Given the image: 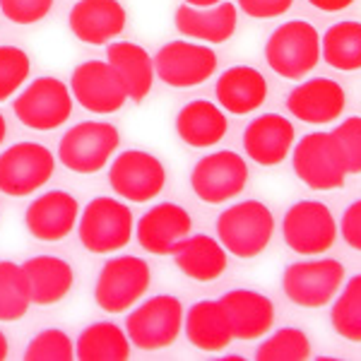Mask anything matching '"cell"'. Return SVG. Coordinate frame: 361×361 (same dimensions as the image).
<instances>
[{
	"label": "cell",
	"mask_w": 361,
	"mask_h": 361,
	"mask_svg": "<svg viewBox=\"0 0 361 361\" xmlns=\"http://www.w3.org/2000/svg\"><path fill=\"white\" fill-rule=\"evenodd\" d=\"M265 61L279 78L301 80L320 63V34L311 22L289 20L270 34Z\"/></svg>",
	"instance_id": "cell-1"
},
{
	"label": "cell",
	"mask_w": 361,
	"mask_h": 361,
	"mask_svg": "<svg viewBox=\"0 0 361 361\" xmlns=\"http://www.w3.org/2000/svg\"><path fill=\"white\" fill-rule=\"evenodd\" d=\"M275 234V217L263 202L241 200L217 217V236L226 253L236 258H255Z\"/></svg>",
	"instance_id": "cell-2"
},
{
	"label": "cell",
	"mask_w": 361,
	"mask_h": 361,
	"mask_svg": "<svg viewBox=\"0 0 361 361\" xmlns=\"http://www.w3.org/2000/svg\"><path fill=\"white\" fill-rule=\"evenodd\" d=\"M133 209L111 195L92 197L78 219V236L90 253H114L133 238Z\"/></svg>",
	"instance_id": "cell-3"
},
{
	"label": "cell",
	"mask_w": 361,
	"mask_h": 361,
	"mask_svg": "<svg viewBox=\"0 0 361 361\" xmlns=\"http://www.w3.org/2000/svg\"><path fill=\"white\" fill-rule=\"evenodd\" d=\"M183 304L173 294H157L133 308L126 318V333L130 345L142 352L166 349L178 340L183 328Z\"/></svg>",
	"instance_id": "cell-4"
},
{
	"label": "cell",
	"mask_w": 361,
	"mask_h": 361,
	"mask_svg": "<svg viewBox=\"0 0 361 361\" xmlns=\"http://www.w3.org/2000/svg\"><path fill=\"white\" fill-rule=\"evenodd\" d=\"M121 145L118 128L109 121H82L58 142V159L75 173H97L109 164Z\"/></svg>",
	"instance_id": "cell-5"
},
{
	"label": "cell",
	"mask_w": 361,
	"mask_h": 361,
	"mask_svg": "<svg viewBox=\"0 0 361 361\" xmlns=\"http://www.w3.org/2000/svg\"><path fill=\"white\" fill-rule=\"evenodd\" d=\"M294 171L308 188L335 190L345 185L347 161L333 133H308L296 142L292 154Z\"/></svg>",
	"instance_id": "cell-6"
},
{
	"label": "cell",
	"mask_w": 361,
	"mask_h": 361,
	"mask_svg": "<svg viewBox=\"0 0 361 361\" xmlns=\"http://www.w3.org/2000/svg\"><path fill=\"white\" fill-rule=\"evenodd\" d=\"M15 116L32 130H56L73 116V92L58 78L32 80L13 104Z\"/></svg>",
	"instance_id": "cell-7"
},
{
	"label": "cell",
	"mask_w": 361,
	"mask_h": 361,
	"mask_svg": "<svg viewBox=\"0 0 361 361\" xmlns=\"http://www.w3.org/2000/svg\"><path fill=\"white\" fill-rule=\"evenodd\" d=\"M56 171V157L42 142H15L0 154V193L25 197L37 193Z\"/></svg>",
	"instance_id": "cell-8"
},
{
	"label": "cell",
	"mask_w": 361,
	"mask_h": 361,
	"mask_svg": "<svg viewBox=\"0 0 361 361\" xmlns=\"http://www.w3.org/2000/svg\"><path fill=\"white\" fill-rule=\"evenodd\" d=\"M149 265L137 255H116L106 260L97 277L94 301L109 313L133 308L149 289Z\"/></svg>",
	"instance_id": "cell-9"
},
{
	"label": "cell",
	"mask_w": 361,
	"mask_h": 361,
	"mask_svg": "<svg viewBox=\"0 0 361 361\" xmlns=\"http://www.w3.org/2000/svg\"><path fill=\"white\" fill-rule=\"evenodd\" d=\"M345 282V265L335 258L299 260L287 265L282 289L292 304L301 308H320L335 299Z\"/></svg>",
	"instance_id": "cell-10"
},
{
	"label": "cell",
	"mask_w": 361,
	"mask_h": 361,
	"mask_svg": "<svg viewBox=\"0 0 361 361\" xmlns=\"http://www.w3.org/2000/svg\"><path fill=\"white\" fill-rule=\"evenodd\" d=\"M340 226L333 212L320 200H299L284 212L282 236L289 248L301 255H318L335 246Z\"/></svg>",
	"instance_id": "cell-11"
},
{
	"label": "cell",
	"mask_w": 361,
	"mask_h": 361,
	"mask_svg": "<svg viewBox=\"0 0 361 361\" xmlns=\"http://www.w3.org/2000/svg\"><path fill=\"white\" fill-rule=\"evenodd\" d=\"M248 183V164L241 154L231 149L205 154L195 161L190 171L193 193L207 205H219L236 197Z\"/></svg>",
	"instance_id": "cell-12"
},
{
	"label": "cell",
	"mask_w": 361,
	"mask_h": 361,
	"mask_svg": "<svg viewBox=\"0 0 361 361\" xmlns=\"http://www.w3.org/2000/svg\"><path fill=\"white\" fill-rule=\"evenodd\" d=\"M109 185L128 202H147L164 190L166 169L159 157L142 149H126L109 169Z\"/></svg>",
	"instance_id": "cell-13"
},
{
	"label": "cell",
	"mask_w": 361,
	"mask_h": 361,
	"mask_svg": "<svg viewBox=\"0 0 361 361\" xmlns=\"http://www.w3.org/2000/svg\"><path fill=\"white\" fill-rule=\"evenodd\" d=\"M217 70V54L209 46L195 42H169L157 51L154 56V73L161 82L176 90L195 87L207 82Z\"/></svg>",
	"instance_id": "cell-14"
},
{
	"label": "cell",
	"mask_w": 361,
	"mask_h": 361,
	"mask_svg": "<svg viewBox=\"0 0 361 361\" xmlns=\"http://www.w3.org/2000/svg\"><path fill=\"white\" fill-rule=\"evenodd\" d=\"M70 92L90 114H116L128 102V92L109 61H85L73 70Z\"/></svg>",
	"instance_id": "cell-15"
},
{
	"label": "cell",
	"mask_w": 361,
	"mask_h": 361,
	"mask_svg": "<svg viewBox=\"0 0 361 361\" xmlns=\"http://www.w3.org/2000/svg\"><path fill=\"white\" fill-rule=\"evenodd\" d=\"M80 219V202L68 190H49L32 200L25 214V226L37 241H63Z\"/></svg>",
	"instance_id": "cell-16"
},
{
	"label": "cell",
	"mask_w": 361,
	"mask_h": 361,
	"mask_svg": "<svg viewBox=\"0 0 361 361\" xmlns=\"http://www.w3.org/2000/svg\"><path fill=\"white\" fill-rule=\"evenodd\" d=\"M193 231V219L176 202H157L137 222V241L152 255H171L173 248Z\"/></svg>",
	"instance_id": "cell-17"
},
{
	"label": "cell",
	"mask_w": 361,
	"mask_h": 361,
	"mask_svg": "<svg viewBox=\"0 0 361 361\" xmlns=\"http://www.w3.org/2000/svg\"><path fill=\"white\" fill-rule=\"evenodd\" d=\"M68 25L80 42L104 46L123 34L128 13L118 0H78L70 10Z\"/></svg>",
	"instance_id": "cell-18"
},
{
	"label": "cell",
	"mask_w": 361,
	"mask_h": 361,
	"mask_svg": "<svg viewBox=\"0 0 361 361\" xmlns=\"http://www.w3.org/2000/svg\"><path fill=\"white\" fill-rule=\"evenodd\" d=\"M294 123L279 114H263L243 130V152L260 166H277L294 147Z\"/></svg>",
	"instance_id": "cell-19"
},
{
	"label": "cell",
	"mask_w": 361,
	"mask_h": 361,
	"mask_svg": "<svg viewBox=\"0 0 361 361\" xmlns=\"http://www.w3.org/2000/svg\"><path fill=\"white\" fill-rule=\"evenodd\" d=\"M345 90L330 78H311L296 85L287 97V109L299 121L311 126L333 123L345 111Z\"/></svg>",
	"instance_id": "cell-20"
},
{
	"label": "cell",
	"mask_w": 361,
	"mask_h": 361,
	"mask_svg": "<svg viewBox=\"0 0 361 361\" xmlns=\"http://www.w3.org/2000/svg\"><path fill=\"white\" fill-rule=\"evenodd\" d=\"M234 340H258L275 325V306L265 294L253 289H231L222 299Z\"/></svg>",
	"instance_id": "cell-21"
},
{
	"label": "cell",
	"mask_w": 361,
	"mask_h": 361,
	"mask_svg": "<svg viewBox=\"0 0 361 361\" xmlns=\"http://www.w3.org/2000/svg\"><path fill=\"white\" fill-rule=\"evenodd\" d=\"M238 13L234 3H219L212 8H193V5H178L173 13V27L185 39H200L207 44H224L234 37Z\"/></svg>",
	"instance_id": "cell-22"
},
{
	"label": "cell",
	"mask_w": 361,
	"mask_h": 361,
	"mask_svg": "<svg viewBox=\"0 0 361 361\" xmlns=\"http://www.w3.org/2000/svg\"><path fill=\"white\" fill-rule=\"evenodd\" d=\"M214 94L224 111L234 116H248L258 111L267 99V82L260 70L250 66H234L219 75Z\"/></svg>",
	"instance_id": "cell-23"
},
{
	"label": "cell",
	"mask_w": 361,
	"mask_h": 361,
	"mask_svg": "<svg viewBox=\"0 0 361 361\" xmlns=\"http://www.w3.org/2000/svg\"><path fill=\"white\" fill-rule=\"evenodd\" d=\"M22 272L27 277L32 304L51 306L63 301L73 289L75 272L68 260L58 255H34L22 263Z\"/></svg>",
	"instance_id": "cell-24"
},
{
	"label": "cell",
	"mask_w": 361,
	"mask_h": 361,
	"mask_svg": "<svg viewBox=\"0 0 361 361\" xmlns=\"http://www.w3.org/2000/svg\"><path fill=\"white\" fill-rule=\"evenodd\" d=\"M226 130H229V121L222 106L207 99H193L176 114V135L190 147H214L224 140Z\"/></svg>",
	"instance_id": "cell-25"
},
{
	"label": "cell",
	"mask_w": 361,
	"mask_h": 361,
	"mask_svg": "<svg viewBox=\"0 0 361 361\" xmlns=\"http://www.w3.org/2000/svg\"><path fill=\"white\" fill-rule=\"evenodd\" d=\"M183 330L190 345L205 352H222L234 342L229 318L219 299H205L190 306L183 318Z\"/></svg>",
	"instance_id": "cell-26"
},
{
	"label": "cell",
	"mask_w": 361,
	"mask_h": 361,
	"mask_svg": "<svg viewBox=\"0 0 361 361\" xmlns=\"http://www.w3.org/2000/svg\"><path fill=\"white\" fill-rule=\"evenodd\" d=\"M106 61L123 82L128 99L142 102L152 92L154 85V58L140 44L133 42H114L106 49Z\"/></svg>",
	"instance_id": "cell-27"
},
{
	"label": "cell",
	"mask_w": 361,
	"mask_h": 361,
	"mask_svg": "<svg viewBox=\"0 0 361 361\" xmlns=\"http://www.w3.org/2000/svg\"><path fill=\"white\" fill-rule=\"evenodd\" d=\"M171 255L178 270L195 282H212L226 270V248L207 234H188Z\"/></svg>",
	"instance_id": "cell-28"
},
{
	"label": "cell",
	"mask_w": 361,
	"mask_h": 361,
	"mask_svg": "<svg viewBox=\"0 0 361 361\" xmlns=\"http://www.w3.org/2000/svg\"><path fill=\"white\" fill-rule=\"evenodd\" d=\"M130 357V337L121 325L99 320L80 333L75 359L80 361H126Z\"/></svg>",
	"instance_id": "cell-29"
},
{
	"label": "cell",
	"mask_w": 361,
	"mask_h": 361,
	"mask_svg": "<svg viewBox=\"0 0 361 361\" xmlns=\"http://www.w3.org/2000/svg\"><path fill=\"white\" fill-rule=\"evenodd\" d=\"M320 58L330 68L352 73L361 70V22H337L320 39Z\"/></svg>",
	"instance_id": "cell-30"
},
{
	"label": "cell",
	"mask_w": 361,
	"mask_h": 361,
	"mask_svg": "<svg viewBox=\"0 0 361 361\" xmlns=\"http://www.w3.org/2000/svg\"><path fill=\"white\" fill-rule=\"evenodd\" d=\"M29 306H32V294L22 265L13 260H0V320L13 323L25 318Z\"/></svg>",
	"instance_id": "cell-31"
},
{
	"label": "cell",
	"mask_w": 361,
	"mask_h": 361,
	"mask_svg": "<svg viewBox=\"0 0 361 361\" xmlns=\"http://www.w3.org/2000/svg\"><path fill=\"white\" fill-rule=\"evenodd\" d=\"M335 333L349 342H361V272L345 284L330 308Z\"/></svg>",
	"instance_id": "cell-32"
},
{
	"label": "cell",
	"mask_w": 361,
	"mask_h": 361,
	"mask_svg": "<svg viewBox=\"0 0 361 361\" xmlns=\"http://www.w3.org/2000/svg\"><path fill=\"white\" fill-rule=\"evenodd\" d=\"M311 357V340L301 328H282L255 349L258 361H306Z\"/></svg>",
	"instance_id": "cell-33"
},
{
	"label": "cell",
	"mask_w": 361,
	"mask_h": 361,
	"mask_svg": "<svg viewBox=\"0 0 361 361\" xmlns=\"http://www.w3.org/2000/svg\"><path fill=\"white\" fill-rule=\"evenodd\" d=\"M22 357L27 361H73L75 342L70 340L66 330L46 328L29 340Z\"/></svg>",
	"instance_id": "cell-34"
},
{
	"label": "cell",
	"mask_w": 361,
	"mask_h": 361,
	"mask_svg": "<svg viewBox=\"0 0 361 361\" xmlns=\"http://www.w3.org/2000/svg\"><path fill=\"white\" fill-rule=\"evenodd\" d=\"M32 73V61L20 46H0V102L15 97Z\"/></svg>",
	"instance_id": "cell-35"
},
{
	"label": "cell",
	"mask_w": 361,
	"mask_h": 361,
	"mask_svg": "<svg viewBox=\"0 0 361 361\" xmlns=\"http://www.w3.org/2000/svg\"><path fill=\"white\" fill-rule=\"evenodd\" d=\"M342 147L347 161L349 173H361V116H352V118L342 121L340 126L333 130Z\"/></svg>",
	"instance_id": "cell-36"
},
{
	"label": "cell",
	"mask_w": 361,
	"mask_h": 361,
	"mask_svg": "<svg viewBox=\"0 0 361 361\" xmlns=\"http://www.w3.org/2000/svg\"><path fill=\"white\" fill-rule=\"evenodd\" d=\"M0 10L15 25H34L54 10V0H0Z\"/></svg>",
	"instance_id": "cell-37"
},
{
	"label": "cell",
	"mask_w": 361,
	"mask_h": 361,
	"mask_svg": "<svg viewBox=\"0 0 361 361\" xmlns=\"http://www.w3.org/2000/svg\"><path fill=\"white\" fill-rule=\"evenodd\" d=\"M294 0H238V10L255 20H272V17H282Z\"/></svg>",
	"instance_id": "cell-38"
},
{
	"label": "cell",
	"mask_w": 361,
	"mask_h": 361,
	"mask_svg": "<svg viewBox=\"0 0 361 361\" xmlns=\"http://www.w3.org/2000/svg\"><path fill=\"white\" fill-rule=\"evenodd\" d=\"M340 234L354 250H361V197L345 209L340 219Z\"/></svg>",
	"instance_id": "cell-39"
},
{
	"label": "cell",
	"mask_w": 361,
	"mask_h": 361,
	"mask_svg": "<svg viewBox=\"0 0 361 361\" xmlns=\"http://www.w3.org/2000/svg\"><path fill=\"white\" fill-rule=\"evenodd\" d=\"M313 8L323 10V13H340V10H347L354 0H308Z\"/></svg>",
	"instance_id": "cell-40"
},
{
	"label": "cell",
	"mask_w": 361,
	"mask_h": 361,
	"mask_svg": "<svg viewBox=\"0 0 361 361\" xmlns=\"http://www.w3.org/2000/svg\"><path fill=\"white\" fill-rule=\"evenodd\" d=\"M8 354H10V342H8V335L0 330V361L3 359H8Z\"/></svg>",
	"instance_id": "cell-41"
},
{
	"label": "cell",
	"mask_w": 361,
	"mask_h": 361,
	"mask_svg": "<svg viewBox=\"0 0 361 361\" xmlns=\"http://www.w3.org/2000/svg\"><path fill=\"white\" fill-rule=\"evenodd\" d=\"M219 3H224V0H185V5H193V8H212Z\"/></svg>",
	"instance_id": "cell-42"
},
{
	"label": "cell",
	"mask_w": 361,
	"mask_h": 361,
	"mask_svg": "<svg viewBox=\"0 0 361 361\" xmlns=\"http://www.w3.org/2000/svg\"><path fill=\"white\" fill-rule=\"evenodd\" d=\"M5 135H8V121H5V116L0 114V145L5 142Z\"/></svg>",
	"instance_id": "cell-43"
},
{
	"label": "cell",
	"mask_w": 361,
	"mask_h": 361,
	"mask_svg": "<svg viewBox=\"0 0 361 361\" xmlns=\"http://www.w3.org/2000/svg\"><path fill=\"white\" fill-rule=\"evenodd\" d=\"M226 359H229V361H243L241 354H231V357H226Z\"/></svg>",
	"instance_id": "cell-44"
}]
</instances>
